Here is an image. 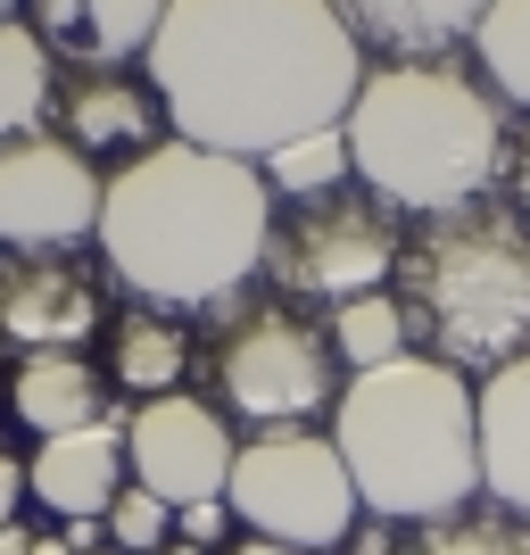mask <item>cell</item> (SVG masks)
Here are the masks:
<instances>
[{"label":"cell","mask_w":530,"mask_h":555,"mask_svg":"<svg viewBox=\"0 0 530 555\" xmlns=\"http://www.w3.org/2000/svg\"><path fill=\"white\" fill-rule=\"evenodd\" d=\"M506 191H514V208L530 216V133H514V175H506Z\"/></svg>","instance_id":"4316f807"},{"label":"cell","mask_w":530,"mask_h":555,"mask_svg":"<svg viewBox=\"0 0 530 555\" xmlns=\"http://www.w3.org/2000/svg\"><path fill=\"white\" fill-rule=\"evenodd\" d=\"M489 0H332V17L357 34L365 59L382 67H406V59H448V50L473 42Z\"/></svg>","instance_id":"9a60e30c"},{"label":"cell","mask_w":530,"mask_h":555,"mask_svg":"<svg viewBox=\"0 0 530 555\" xmlns=\"http://www.w3.org/2000/svg\"><path fill=\"white\" fill-rule=\"evenodd\" d=\"M406 232L373 191L340 183L323 199H274V232H266V282L290 307H348L365 291H390Z\"/></svg>","instance_id":"52a82bcc"},{"label":"cell","mask_w":530,"mask_h":555,"mask_svg":"<svg viewBox=\"0 0 530 555\" xmlns=\"http://www.w3.org/2000/svg\"><path fill=\"white\" fill-rule=\"evenodd\" d=\"M100 191L108 175L50 125L0 141V249H83L100 232Z\"/></svg>","instance_id":"9c48e42d"},{"label":"cell","mask_w":530,"mask_h":555,"mask_svg":"<svg viewBox=\"0 0 530 555\" xmlns=\"http://www.w3.org/2000/svg\"><path fill=\"white\" fill-rule=\"evenodd\" d=\"M9 415L34 440L108 423V365H92L83 348H42V357H9Z\"/></svg>","instance_id":"2e32d148"},{"label":"cell","mask_w":530,"mask_h":555,"mask_svg":"<svg viewBox=\"0 0 530 555\" xmlns=\"http://www.w3.org/2000/svg\"><path fill=\"white\" fill-rule=\"evenodd\" d=\"M348 175L390 216H448L497 199L514 175V108L464 59H406L365 67V92L340 125Z\"/></svg>","instance_id":"3957f363"},{"label":"cell","mask_w":530,"mask_h":555,"mask_svg":"<svg viewBox=\"0 0 530 555\" xmlns=\"http://www.w3.org/2000/svg\"><path fill=\"white\" fill-rule=\"evenodd\" d=\"M224 555H307V547H274V539H232Z\"/></svg>","instance_id":"f1b7e54d"},{"label":"cell","mask_w":530,"mask_h":555,"mask_svg":"<svg viewBox=\"0 0 530 555\" xmlns=\"http://www.w3.org/2000/svg\"><path fill=\"white\" fill-rule=\"evenodd\" d=\"M50 116H59V141L67 150H83V158H141V150H158V141H174L166 133V108H158V92H150V75H67L59 83V100H50Z\"/></svg>","instance_id":"4fadbf2b"},{"label":"cell","mask_w":530,"mask_h":555,"mask_svg":"<svg viewBox=\"0 0 530 555\" xmlns=\"http://www.w3.org/2000/svg\"><path fill=\"white\" fill-rule=\"evenodd\" d=\"M25 489H34V506H50L59 522H100V514L116 506V489H125V415L59 431V440H34Z\"/></svg>","instance_id":"5bb4252c"},{"label":"cell","mask_w":530,"mask_h":555,"mask_svg":"<svg viewBox=\"0 0 530 555\" xmlns=\"http://www.w3.org/2000/svg\"><path fill=\"white\" fill-rule=\"evenodd\" d=\"M232 531H241V522H232V506L224 498H199V506H183L174 514V539H183V547H232Z\"/></svg>","instance_id":"d4e9b609"},{"label":"cell","mask_w":530,"mask_h":555,"mask_svg":"<svg viewBox=\"0 0 530 555\" xmlns=\"http://www.w3.org/2000/svg\"><path fill=\"white\" fill-rule=\"evenodd\" d=\"M340 183H357V175H348L340 125H332V133H307V141H290V150L266 158V191H274V199H323V191H340Z\"/></svg>","instance_id":"603a6c76"},{"label":"cell","mask_w":530,"mask_h":555,"mask_svg":"<svg viewBox=\"0 0 530 555\" xmlns=\"http://www.w3.org/2000/svg\"><path fill=\"white\" fill-rule=\"evenodd\" d=\"M34 539H42V531H25V522H9V531H0V555H34Z\"/></svg>","instance_id":"83f0119b"},{"label":"cell","mask_w":530,"mask_h":555,"mask_svg":"<svg viewBox=\"0 0 530 555\" xmlns=\"http://www.w3.org/2000/svg\"><path fill=\"white\" fill-rule=\"evenodd\" d=\"M224 506L249 539L307 547V555H340V539L365 522L332 431H266V440H241Z\"/></svg>","instance_id":"ba28073f"},{"label":"cell","mask_w":530,"mask_h":555,"mask_svg":"<svg viewBox=\"0 0 530 555\" xmlns=\"http://www.w3.org/2000/svg\"><path fill=\"white\" fill-rule=\"evenodd\" d=\"M398 555H530V514H506V506H464L431 531H415V547Z\"/></svg>","instance_id":"7402d4cb"},{"label":"cell","mask_w":530,"mask_h":555,"mask_svg":"<svg viewBox=\"0 0 530 555\" xmlns=\"http://www.w3.org/2000/svg\"><path fill=\"white\" fill-rule=\"evenodd\" d=\"M50 100H59V59L25 17H0V141L42 133Z\"/></svg>","instance_id":"d6986e66"},{"label":"cell","mask_w":530,"mask_h":555,"mask_svg":"<svg viewBox=\"0 0 530 555\" xmlns=\"http://www.w3.org/2000/svg\"><path fill=\"white\" fill-rule=\"evenodd\" d=\"M473 75L506 100L514 116H530V0H489L473 25Z\"/></svg>","instance_id":"ffe728a7"},{"label":"cell","mask_w":530,"mask_h":555,"mask_svg":"<svg viewBox=\"0 0 530 555\" xmlns=\"http://www.w3.org/2000/svg\"><path fill=\"white\" fill-rule=\"evenodd\" d=\"M266 232H274L266 166L216 158L191 141H158L141 158L108 166L92 241H100V266L141 307L224 315L266 274Z\"/></svg>","instance_id":"7a4b0ae2"},{"label":"cell","mask_w":530,"mask_h":555,"mask_svg":"<svg viewBox=\"0 0 530 555\" xmlns=\"http://www.w3.org/2000/svg\"><path fill=\"white\" fill-rule=\"evenodd\" d=\"M25 25L67 75H125L133 59H150L166 0H25Z\"/></svg>","instance_id":"7c38bea8"},{"label":"cell","mask_w":530,"mask_h":555,"mask_svg":"<svg viewBox=\"0 0 530 555\" xmlns=\"http://www.w3.org/2000/svg\"><path fill=\"white\" fill-rule=\"evenodd\" d=\"M100 531H108L116 555H166V547H174V506L125 481V489H116V506L100 514Z\"/></svg>","instance_id":"cb8c5ba5"},{"label":"cell","mask_w":530,"mask_h":555,"mask_svg":"<svg viewBox=\"0 0 530 555\" xmlns=\"http://www.w3.org/2000/svg\"><path fill=\"white\" fill-rule=\"evenodd\" d=\"M473 423H481V498L530 514V357L473 382Z\"/></svg>","instance_id":"e0dca14e"},{"label":"cell","mask_w":530,"mask_h":555,"mask_svg":"<svg viewBox=\"0 0 530 555\" xmlns=\"http://www.w3.org/2000/svg\"><path fill=\"white\" fill-rule=\"evenodd\" d=\"M332 357H340V373H373V365H398V357H415V340H406V307H398V291H365V299L332 307Z\"/></svg>","instance_id":"44dd1931"},{"label":"cell","mask_w":530,"mask_h":555,"mask_svg":"<svg viewBox=\"0 0 530 555\" xmlns=\"http://www.w3.org/2000/svg\"><path fill=\"white\" fill-rule=\"evenodd\" d=\"M166 555H208V547H183V539H174V547H166Z\"/></svg>","instance_id":"f546056e"},{"label":"cell","mask_w":530,"mask_h":555,"mask_svg":"<svg viewBox=\"0 0 530 555\" xmlns=\"http://www.w3.org/2000/svg\"><path fill=\"white\" fill-rule=\"evenodd\" d=\"M208 365V406L224 423H249V440L266 431H315V415H332L348 390L332 332L315 315H299L290 299H232L216 315V340L199 348Z\"/></svg>","instance_id":"8992f818"},{"label":"cell","mask_w":530,"mask_h":555,"mask_svg":"<svg viewBox=\"0 0 530 555\" xmlns=\"http://www.w3.org/2000/svg\"><path fill=\"white\" fill-rule=\"evenodd\" d=\"M108 382L133 390V406L150 398H174L191 382V332L166 315V307H125L108 324Z\"/></svg>","instance_id":"ac0fdd59"},{"label":"cell","mask_w":530,"mask_h":555,"mask_svg":"<svg viewBox=\"0 0 530 555\" xmlns=\"http://www.w3.org/2000/svg\"><path fill=\"white\" fill-rule=\"evenodd\" d=\"M83 555H116V547H83Z\"/></svg>","instance_id":"1f68e13d"},{"label":"cell","mask_w":530,"mask_h":555,"mask_svg":"<svg viewBox=\"0 0 530 555\" xmlns=\"http://www.w3.org/2000/svg\"><path fill=\"white\" fill-rule=\"evenodd\" d=\"M232 456H241L232 423L216 415L208 398H191V390L150 398V406L125 415V473H133V489L166 498L174 514L199 506V498H224Z\"/></svg>","instance_id":"30bf717a"},{"label":"cell","mask_w":530,"mask_h":555,"mask_svg":"<svg viewBox=\"0 0 530 555\" xmlns=\"http://www.w3.org/2000/svg\"><path fill=\"white\" fill-rule=\"evenodd\" d=\"M141 75L174 141L266 166L290 141L348 125L365 50L332 0H166Z\"/></svg>","instance_id":"6da1fadb"},{"label":"cell","mask_w":530,"mask_h":555,"mask_svg":"<svg viewBox=\"0 0 530 555\" xmlns=\"http://www.w3.org/2000/svg\"><path fill=\"white\" fill-rule=\"evenodd\" d=\"M332 448H340L357 506L373 522L431 531L481 498V423H473V382L439 357H398V365L348 373L332 406Z\"/></svg>","instance_id":"277c9868"},{"label":"cell","mask_w":530,"mask_h":555,"mask_svg":"<svg viewBox=\"0 0 530 555\" xmlns=\"http://www.w3.org/2000/svg\"><path fill=\"white\" fill-rule=\"evenodd\" d=\"M25 498H34V489H25V456H9V448H0V531L17 522Z\"/></svg>","instance_id":"484cf974"},{"label":"cell","mask_w":530,"mask_h":555,"mask_svg":"<svg viewBox=\"0 0 530 555\" xmlns=\"http://www.w3.org/2000/svg\"><path fill=\"white\" fill-rule=\"evenodd\" d=\"M17 9H25V0H0V17H17Z\"/></svg>","instance_id":"4dcf8cb0"},{"label":"cell","mask_w":530,"mask_h":555,"mask_svg":"<svg viewBox=\"0 0 530 555\" xmlns=\"http://www.w3.org/2000/svg\"><path fill=\"white\" fill-rule=\"evenodd\" d=\"M390 282L415 357H439L456 373H497L530 357V216L514 199L423 216Z\"/></svg>","instance_id":"5b68a950"},{"label":"cell","mask_w":530,"mask_h":555,"mask_svg":"<svg viewBox=\"0 0 530 555\" xmlns=\"http://www.w3.org/2000/svg\"><path fill=\"white\" fill-rule=\"evenodd\" d=\"M108 324L100 274L75 249H0V348L42 357V348H83Z\"/></svg>","instance_id":"8fae6325"}]
</instances>
